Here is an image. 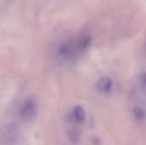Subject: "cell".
<instances>
[{
  "instance_id": "cell-1",
  "label": "cell",
  "mask_w": 146,
  "mask_h": 145,
  "mask_svg": "<svg viewBox=\"0 0 146 145\" xmlns=\"http://www.w3.org/2000/svg\"><path fill=\"white\" fill-rule=\"evenodd\" d=\"M92 38L87 35L72 38L61 43L56 51L57 58L62 61L70 62L78 58L90 45Z\"/></svg>"
},
{
  "instance_id": "cell-2",
  "label": "cell",
  "mask_w": 146,
  "mask_h": 145,
  "mask_svg": "<svg viewBox=\"0 0 146 145\" xmlns=\"http://www.w3.org/2000/svg\"><path fill=\"white\" fill-rule=\"evenodd\" d=\"M37 113V105L33 99H27L19 110L20 118L25 121H31Z\"/></svg>"
},
{
  "instance_id": "cell-3",
  "label": "cell",
  "mask_w": 146,
  "mask_h": 145,
  "mask_svg": "<svg viewBox=\"0 0 146 145\" xmlns=\"http://www.w3.org/2000/svg\"><path fill=\"white\" fill-rule=\"evenodd\" d=\"M69 118L72 123L76 125H80L85 121L86 112L81 106H76L73 109Z\"/></svg>"
},
{
  "instance_id": "cell-4",
  "label": "cell",
  "mask_w": 146,
  "mask_h": 145,
  "mask_svg": "<svg viewBox=\"0 0 146 145\" xmlns=\"http://www.w3.org/2000/svg\"><path fill=\"white\" fill-rule=\"evenodd\" d=\"M112 86H113V82L111 79L106 76L102 77L97 83V90L98 91V92L104 95L109 94L111 91Z\"/></svg>"
},
{
  "instance_id": "cell-5",
  "label": "cell",
  "mask_w": 146,
  "mask_h": 145,
  "mask_svg": "<svg viewBox=\"0 0 146 145\" xmlns=\"http://www.w3.org/2000/svg\"><path fill=\"white\" fill-rule=\"evenodd\" d=\"M133 117L137 121H143L146 119V109L139 104H134L132 109Z\"/></svg>"
},
{
  "instance_id": "cell-6",
  "label": "cell",
  "mask_w": 146,
  "mask_h": 145,
  "mask_svg": "<svg viewBox=\"0 0 146 145\" xmlns=\"http://www.w3.org/2000/svg\"><path fill=\"white\" fill-rule=\"evenodd\" d=\"M141 83H142V86L145 89L146 91V72H145L142 76H141Z\"/></svg>"
}]
</instances>
